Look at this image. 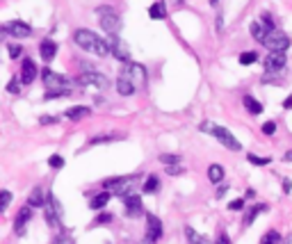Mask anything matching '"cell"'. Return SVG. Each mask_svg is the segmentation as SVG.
<instances>
[{
    "instance_id": "6da1fadb",
    "label": "cell",
    "mask_w": 292,
    "mask_h": 244,
    "mask_svg": "<svg viewBox=\"0 0 292 244\" xmlns=\"http://www.w3.org/2000/svg\"><path fill=\"white\" fill-rule=\"evenodd\" d=\"M75 44L80 46L83 51L87 52H94V55H98V57H103V55H107V51H110V46H107V41H103V39L98 37L96 32H91V30H75Z\"/></svg>"
},
{
    "instance_id": "7a4b0ae2",
    "label": "cell",
    "mask_w": 292,
    "mask_h": 244,
    "mask_svg": "<svg viewBox=\"0 0 292 244\" xmlns=\"http://www.w3.org/2000/svg\"><path fill=\"white\" fill-rule=\"evenodd\" d=\"M201 130L203 133H210L212 137L217 141H222L226 148H231V151H240L242 148V144L238 141V137L228 130V128H224V126H217V123H212V121H203L201 123Z\"/></svg>"
},
{
    "instance_id": "3957f363",
    "label": "cell",
    "mask_w": 292,
    "mask_h": 244,
    "mask_svg": "<svg viewBox=\"0 0 292 244\" xmlns=\"http://www.w3.org/2000/svg\"><path fill=\"white\" fill-rule=\"evenodd\" d=\"M98 21H101V28H103L107 35H119L121 18H119V14H117L112 7H107V5L98 7Z\"/></svg>"
},
{
    "instance_id": "277c9868",
    "label": "cell",
    "mask_w": 292,
    "mask_h": 244,
    "mask_svg": "<svg viewBox=\"0 0 292 244\" xmlns=\"http://www.w3.org/2000/svg\"><path fill=\"white\" fill-rule=\"evenodd\" d=\"M262 46L265 48H270V51H276V52H283L288 46H290V39H288V35L285 32H281V30L272 28L270 32H267V37L262 39Z\"/></svg>"
},
{
    "instance_id": "5b68a950",
    "label": "cell",
    "mask_w": 292,
    "mask_h": 244,
    "mask_svg": "<svg viewBox=\"0 0 292 244\" xmlns=\"http://www.w3.org/2000/svg\"><path fill=\"white\" fill-rule=\"evenodd\" d=\"M44 212H46V222H48V226H52V228H62V208H60V201L55 199L52 194H48V203H46Z\"/></svg>"
},
{
    "instance_id": "8992f818",
    "label": "cell",
    "mask_w": 292,
    "mask_h": 244,
    "mask_svg": "<svg viewBox=\"0 0 292 244\" xmlns=\"http://www.w3.org/2000/svg\"><path fill=\"white\" fill-rule=\"evenodd\" d=\"M107 46H110V52H112V55L119 59V62H123V64H128V62H130V51H128V44H126V41H121L117 35H110V37H107Z\"/></svg>"
},
{
    "instance_id": "52a82bcc",
    "label": "cell",
    "mask_w": 292,
    "mask_h": 244,
    "mask_svg": "<svg viewBox=\"0 0 292 244\" xmlns=\"http://www.w3.org/2000/svg\"><path fill=\"white\" fill-rule=\"evenodd\" d=\"M78 85L80 87H96V89H105L110 82L103 73H96V71H85L83 75H78Z\"/></svg>"
},
{
    "instance_id": "ba28073f",
    "label": "cell",
    "mask_w": 292,
    "mask_h": 244,
    "mask_svg": "<svg viewBox=\"0 0 292 244\" xmlns=\"http://www.w3.org/2000/svg\"><path fill=\"white\" fill-rule=\"evenodd\" d=\"M137 178H139V176H121V178H112V180H105L103 187H105V190H114L117 194H123V196H126V190H130V187L135 185Z\"/></svg>"
},
{
    "instance_id": "9c48e42d",
    "label": "cell",
    "mask_w": 292,
    "mask_h": 244,
    "mask_svg": "<svg viewBox=\"0 0 292 244\" xmlns=\"http://www.w3.org/2000/svg\"><path fill=\"white\" fill-rule=\"evenodd\" d=\"M2 32H5V35H12V37H16V39H25L32 35V28L23 21H9L2 25Z\"/></svg>"
},
{
    "instance_id": "30bf717a",
    "label": "cell",
    "mask_w": 292,
    "mask_h": 244,
    "mask_svg": "<svg viewBox=\"0 0 292 244\" xmlns=\"http://www.w3.org/2000/svg\"><path fill=\"white\" fill-rule=\"evenodd\" d=\"M123 212H126V217H130V219L139 217L144 212L142 210V199H139L137 194H128L126 199H123Z\"/></svg>"
},
{
    "instance_id": "8fae6325",
    "label": "cell",
    "mask_w": 292,
    "mask_h": 244,
    "mask_svg": "<svg viewBox=\"0 0 292 244\" xmlns=\"http://www.w3.org/2000/svg\"><path fill=\"white\" fill-rule=\"evenodd\" d=\"M121 75L130 78L135 85H144V82H146V69L139 67V64H135V62H128L126 67H123V73Z\"/></svg>"
},
{
    "instance_id": "7c38bea8",
    "label": "cell",
    "mask_w": 292,
    "mask_h": 244,
    "mask_svg": "<svg viewBox=\"0 0 292 244\" xmlns=\"http://www.w3.org/2000/svg\"><path fill=\"white\" fill-rule=\"evenodd\" d=\"M285 55L283 52H276V51H270V55L265 57V69H267V73H276L281 69L285 67Z\"/></svg>"
},
{
    "instance_id": "4fadbf2b",
    "label": "cell",
    "mask_w": 292,
    "mask_h": 244,
    "mask_svg": "<svg viewBox=\"0 0 292 244\" xmlns=\"http://www.w3.org/2000/svg\"><path fill=\"white\" fill-rule=\"evenodd\" d=\"M146 237H149L151 242H157L162 237V222L155 215L146 217Z\"/></svg>"
},
{
    "instance_id": "5bb4252c",
    "label": "cell",
    "mask_w": 292,
    "mask_h": 244,
    "mask_svg": "<svg viewBox=\"0 0 292 244\" xmlns=\"http://www.w3.org/2000/svg\"><path fill=\"white\" fill-rule=\"evenodd\" d=\"M37 80V64L32 59H23L21 64V82L23 85H30Z\"/></svg>"
},
{
    "instance_id": "9a60e30c",
    "label": "cell",
    "mask_w": 292,
    "mask_h": 244,
    "mask_svg": "<svg viewBox=\"0 0 292 244\" xmlns=\"http://www.w3.org/2000/svg\"><path fill=\"white\" fill-rule=\"evenodd\" d=\"M30 217H32V206L21 208V212H18V217H16V222H14L16 235H25V224L30 222Z\"/></svg>"
},
{
    "instance_id": "2e32d148",
    "label": "cell",
    "mask_w": 292,
    "mask_h": 244,
    "mask_svg": "<svg viewBox=\"0 0 292 244\" xmlns=\"http://www.w3.org/2000/svg\"><path fill=\"white\" fill-rule=\"evenodd\" d=\"M41 78H44V82H46V87H62V85H67V78L64 75H60V73H52L51 69H44V73H41Z\"/></svg>"
},
{
    "instance_id": "e0dca14e",
    "label": "cell",
    "mask_w": 292,
    "mask_h": 244,
    "mask_svg": "<svg viewBox=\"0 0 292 244\" xmlns=\"http://www.w3.org/2000/svg\"><path fill=\"white\" fill-rule=\"evenodd\" d=\"M39 52H41V57H44L46 62H51V59L57 55V44H55L52 39H44V41L39 44Z\"/></svg>"
},
{
    "instance_id": "ac0fdd59",
    "label": "cell",
    "mask_w": 292,
    "mask_h": 244,
    "mask_svg": "<svg viewBox=\"0 0 292 244\" xmlns=\"http://www.w3.org/2000/svg\"><path fill=\"white\" fill-rule=\"evenodd\" d=\"M89 114H91V110L87 105H75V107H69V110L64 112V117L71 119V121H80V119L89 117Z\"/></svg>"
},
{
    "instance_id": "d6986e66",
    "label": "cell",
    "mask_w": 292,
    "mask_h": 244,
    "mask_svg": "<svg viewBox=\"0 0 292 244\" xmlns=\"http://www.w3.org/2000/svg\"><path fill=\"white\" fill-rule=\"evenodd\" d=\"M46 203H48V196L44 194V190H41V187H34L30 192V196H28V206L41 208V206H46Z\"/></svg>"
},
{
    "instance_id": "ffe728a7",
    "label": "cell",
    "mask_w": 292,
    "mask_h": 244,
    "mask_svg": "<svg viewBox=\"0 0 292 244\" xmlns=\"http://www.w3.org/2000/svg\"><path fill=\"white\" fill-rule=\"evenodd\" d=\"M270 25H265V23H260V21H254L251 25H249V32H251V37L254 39H258V41H262V39L267 37V32H270Z\"/></svg>"
},
{
    "instance_id": "44dd1931",
    "label": "cell",
    "mask_w": 292,
    "mask_h": 244,
    "mask_svg": "<svg viewBox=\"0 0 292 244\" xmlns=\"http://www.w3.org/2000/svg\"><path fill=\"white\" fill-rule=\"evenodd\" d=\"M117 91H119L121 96H130V94H135V82L126 78V75H121L119 80H117Z\"/></svg>"
},
{
    "instance_id": "7402d4cb",
    "label": "cell",
    "mask_w": 292,
    "mask_h": 244,
    "mask_svg": "<svg viewBox=\"0 0 292 244\" xmlns=\"http://www.w3.org/2000/svg\"><path fill=\"white\" fill-rule=\"evenodd\" d=\"M265 210H267V206H265V203H256V206H251L247 210V215H244V226H251V224L256 222V217L262 215Z\"/></svg>"
},
{
    "instance_id": "603a6c76",
    "label": "cell",
    "mask_w": 292,
    "mask_h": 244,
    "mask_svg": "<svg viewBox=\"0 0 292 244\" xmlns=\"http://www.w3.org/2000/svg\"><path fill=\"white\" fill-rule=\"evenodd\" d=\"M117 139H123V135L121 133H103V135H96V137H91L89 139V146H96V144H105V141H117Z\"/></svg>"
},
{
    "instance_id": "cb8c5ba5",
    "label": "cell",
    "mask_w": 292,
    "mask_h": 244,
    "mask_svg": "<svg viewBox=\"0 0 292 244\" xmlns=\"http://www.w3.org/2000/svg\"><path fill=\"white\" fill-rule=\"evenodd\" d=\"M224 167L222 164H210L208 167V180L210 183H217L219 185V180H224Z\"/></svg>"
},
{
    "instance_id": "d4e9b609",
    "label": "cell",
    "mask_w": 292,
    "mask_h": 244,
    "mask_svg": "<svg viewBox=\"0 0 292 244\" xmlns=\"http://www.w3.org/2000/svg\"><path fill=\"white\" fill-rule=\"evenodd\" d=\"M185 235H188V242L189 244H210V240L206 235H199L192 226H185Z\"/></svg>"
},
{
    "instance_id": "484cf974",
    "label": "cell",
    "mask_w": 292,
    "mask_h": 244,
    "mask_svg": "<svg viewBox=\"0 0 292 244\" xmlns=\"http://www.w3.org/2000/svg\"><path fill=\"white\" fill-rule=\"evenodd\" d=\"M242 103H244V107H247L249 114H254V117L262 112V105L258 103V101H256L254 96H244V98H242Z\"/></svg>"
},
{
    "instance_id": "4316f807",
    "label": "cell",
    "mask_w": 292,
    "mask_h": 244,
    "mask_svg": "<svg viewBox=\"0 0 292 244\" xmlns=\"http://www.w3.org/2000/svg\"><path fill=\"white\" fill-rule=\"evenodd\" d=\"M149 16L151 18H155V21H160V18H167V7L165 2H153L149 9Z\"/></svg>"
},
{
    "instance_id": "83f0119b",
    "label": "cell",
    "mask_w": 292,
    "mask_h": 244,
    "mask_svg": "<svg viewBox=\"0 0 292 244\" xmlns=\"http://www.w3.org/2000/svg\"><path fill=\"white\" fill-rule=\"evenodd\" d=\"M110 203V192H101L98 196H94L89 203V208H94V210H101V208H105Z\"/></svg>"
},
{
    "instance_id": "f1b7e54d",
    "label": "cell",
    "mask_w": 292,
    "mask_h": 244,
    "mask_svg": "<svg viewBox=\"0 0 292 244\" xmlns=\"http://www.w3.org/2000/svg\"><path fill=\"white\" fill-rule=\"evenodd\" d=\"M258 244H281V235H278V230H267L265 235L260 237V242Z\"/></svg>"
},
{
    "instance_id": "f546056e",
    "label": "cell",
    "mask_w": 292,
    "mask_h": 244,
    "mask_svg": "<svg viewBox=\"0 0 292 244\" xmlns=\"http://www.w3.org/2000/svg\"><path fill=\"white\" fill-rule=\"evenodd\" d=\"M157 187H160V180H157L155 176H149L146 178V183H144V194H155L157 192Z\"/></svg>"
},
{
    "instance_id": "4dcf8cb0",
    "label": "cell",
    "mask_w": 292,
    "mask_h": 244,
    "mask_svg": "<svg viewBox=\"0 0 292 244\" xmlns=\"http://www.w3.org/2000/svg\"><path fill=\"white\" fill-rule=\"evenodd\" d=\"M254 62H258V52L256 51H247L240 55V64L242 67H249V64H254Z\"/></svg>"
},
{
    "instance_id": "1f68e13d",
    "label": "cell",
    "mask_w": 292,
    "mask_h": 244,
    "mask_svg": "<svg viewBox=\"0 0 292 244\" xmlns=\"http://www.w3.org/2000/svg\"><path fill=\"white\" fill-rule=\"evenodd\" d=\"M157 160H160L162 164H167V167H172V164H178L180 160H183V157L176 156V153H162V156L157 157Z\"/></svg>"
},
{
    "instance_id": "d6a6232c",
    "label": "cell",
    "mask_w": 292,
    "mask_h": 244,
    "mask_svg": "<svg viewBox=\"0 0 292 244\" xmlns=\"http://www.w3.org/2000/svg\"><path fill=\"white\" fill-rule=\"evenodd\" d=\"M69 96V89H51V91H46L44 101H55V98H67Z\"/></svg>"
},
{
    "instance_id": "836d02e7",
    "label": "cell",
    "mask_w": 292,
    "mask_h": 244,
    "mask_svg": "<svg viewBox=\"0 0 292 244\" xmlns=\"http://www.w3.org/2000/svg\"><path fill=\"white\" fill-rule=\"evenodd\" d=\"M48 164H51L52 169H62V167H64V157L62 156H51L48 157Z\"/></svg>"
},
{
    "instance_id": "e575fe53",
    "label": "cell",
    "mask_w": 292,
    "mask_h": 244,
    "mask_svg": "<svg viewBox=\"0 0 292 244\" xmlns=\"http://www.w3.org/2000/svg\"><path fill=\"white\" fill-rule=\"evenodd\" d=\"M39 123H41V126H51V123H60V117H52V114H44V117L39 119Z\"/></svg>"
},
{
    "instance_id": "d590c367",
    "label": "cell",
    "mask_w": 292,
    "mask_h": 244,
    "mask_svg": "<svg viewBox=\"0 0 292 244\" xmlns=\"http://www.w3.org/2000/svg\"><path fill=\"white\" fill-rule=\"evenodd\" d=\"M247 160L251 164H260V167H262V164H270V157H258V156H254V153H249Z\"/></svg>"
},
{
    "instance_id": "8d00e7d4",
    "label": "cell",
    "mask_w": 292,
    "mask_h": 244,
    "mask_svg": "<svg viewBox=\"0 0 292 244\" xmlns=\"http://www.w3.org/2000/svg\"><path fill=\"white\" fill-rule=\"evenodd\" d=\"M112 219H114L112 212H103V215L96 217V222H94V224H96V226H101V224H112Z\"/></svg>"
},
{
    "instance_id": "74e56055",
    "label": "cell",
    "mask_w": 292,
    "mask_h": 244,
    "mask_svg": "<svg viewBox=\"0 0 292 244\" xmlns=\"http://www.w3.org/2000/svg\"><path fill=\"white\" fill-rule=\"evenodd\" d=\"M7 91L9 94H18V91H21V82H18V78H12V80H9Z\"/></svg>"
},
{
    "instance_id": "f35d334b",
    "label": "cell",
    "mask_w": 292,
    "mask_h": 244,
    "mask_svg": "<svg viewBox=\"0 0 292 244\" xmlns=\"http://www.w3.org/2000/svg\"><path fill=\"white\" fill-rule=\"evenodd\" d=\"M7 51H9V57L16 59V57H18V55L23 52V48H21L18 44H9V46H7Z\"/></svg>"
},
{
    "instance_id": "ab89813d",
    "label": "cell",
    "mask_w": 292,
    "mask_h": 244,
    "mask_svg": "<svg viewBox=\"0 0 292 244\" xmlns=\"http://www.w3.org/2000/svg\"><path fill=\"white\" fill-rule=\"evenodd\" d=\"M228 210H233V212H240V210H244V201L242 199H235L228 203Z\"/></svg>"
},
{
    "instance_id": "60d3db41",
    "label": "cell",
    "mask_w": 292,
    "mask_h": 244,
    "mask_svg": "<svg viewBox=\"0 0 292 244\" xmlns=\"http://www.w3.org/2000/svg\"><path fill=\"white\" fill-rule=\"evenodd\" d=\"M9 201H12V194H9V190H2V201H0V210H7Z\"/></svg>"
},
{
    "instance_id": "b9f144b4",
    "label": "cell",
    "mask_w": 292,
    "mask_h": 244,
    "mask_svg": "<svg viewBox=\"0 0 292 244\" xmlns=\"http://www.w3.org/2000/svg\"><path fill=\"white\" fill-rule=\"evenodd\" d=\"M262 133H265V135H274V133H276V123H274V121L262 123Z\"/></svg>"
},
{
    "instance_id": "7bdbcfd3",
    "label": "cell",
    "mask_w": 292,
    "mask_h": 244,
    "mask_svg": "<svg viewBox=\"0 0 292 244\" xmlns=\"http://www.w3.org/2000/svg\"><path fill=\"white\" fill-rule=\"evenodd\" d=\"M183 167H178V164H172V167H169V169H167V174H169V176H178V174H183Z\"/></svg>"
},
{
    "instance_id": "ee69618b",
    "label": "cell",
    "mask_w": 292,
    "mask_h": 244,
    "mask_svg": "<svg viewBox=\"0 0 292 244\" xmlns=\"http://www.w3.org/2000/svg\"><path fill=\"white\" fill-rule=\"evenodd\" d=\"M55 244H75V242H73V240H71L69 235H60L57 240H55Z\"/></svg>"
},
{
    "instance_id": "f6af8a7d",
    "label": "cell",
    "mask_w": 292,
    "mask_h": 244,
    "mask_svg": "<svg viewBox=\"0 0 292 244\" xmlns=\"http://www.w3.org/2000/svg\"><path fill=\"white\" fill-rule=\"evenodd\" d=\"M224 30V16H222V12L217 14V32H222Z\"/></svg>"
},
{
    "instance_id": "bcb514c9",
    "label": "cell",
    "mask_w": 292,
    "mask_h": 244,
    "mask_svg": "<svg viewBox=\"0 0 292 244\" xmlns=\"http://www.w3.org/2000/svg\"><path fill=\"white\" fill-rule=\"evenodd\" d=\"M283 192H285V194H290V192H292V183L288 180V178H283Z\"/></svg>"
},
{
    "instance_id": "7dc6e473",
    "label": "cell",
    "mask_w": 292,
    "mask_h": 244,
    "mask_svg": "<svg viewBox=\"0 0 292 244\" xmlns=\"http://www.w3.org/2000/svg\"><path fill=\"white\" fill-rule=\"evenodd\" d=\"M226 192H228V187H226V185H222V187H219V190H217V199H222V196H226Z\"/></svg>"
},
{
    "instance_id": "c3c4849f",
    "label": "cell",
    "mask_w": 292,
    "mask_h": 244,
    "mask_svg": "<svg viewBox=\"0 0 292 244\" xmlns=\"http://www.w3.org/2000/svg\"><path fill=\"white\" fill-rule=\"evenodd\" d=\"M217 244H231V240H228V235H219V240H217Z\"/></svg>"
},
{
    "instance_id": "681fc988",
    "label": "cell",
    "mask_w": 292,
    "mask_h": 244,
    "mask_svg": "<svg viewBox=\"0 0 292 244\" xmlns=\"http://www.w3.org/2000/svg\"><path fill=\"white\" fill-rule=\"evenodd\" d=\"M283 107H285V110H292V96H288L283 101Z\"/></svg>"
},
{
    "instance_id": "f907efd6",
    "label": "cell",
    "mask_w": 292,
    "mask_h": 244,
    "mask_svg": "<svg viewBox=\"0 0 292 244\" xmlns=\"http://www.w3.org/2000/svg\"><path fill=\"white\" fill-rule=\"evenodd\" d=\"M283 160H285V162H292V151H288V153H285Z\"/></svg>"
},
{
    "instance_id": "816d5d0a",
    "label": "cell",
    "mask_w": 292,
    "mask_h": 244,
    "mask_svg": "<svg viewBox=\"0 0 292 244\" xmlns=\"http://www.w3.org/2000/svg\"><path fill=\"white\" fill-rule=\"evenodd\" d=\"M283 244H292V233H290V235H288V237H285V240H283Z\"/></svg>"
},
{
    "instance_id": "f5cc1de1",
    "label": "cell",
    "mask_w": 292,
    "mask_h": 244,
    "mask_svg": "<svg viewBox=\"0 0 292 244\" xmlns=\"http://www.w3.org/2000/svg\"><path fill=\"white\" fill-rule=\"evenodd\" d=\"M137 244H153V242H151V240H149V237H144V240H142V242H137Z\"/></svg>"
},
{
    "instance_id": "db71d44e",
    "label": "cell",
    "mask_w": 292,
    "mask_h": 244,
    "mask_svg": "<svg viewBox=\"0 0 292 244\" xmlns=\"http://www.w3.org/2000/svg\"><path fill=\"white\" fill-rule=\"evenodd\" d=\"M217 2H219V0H210V5H217Z\"/></svg>"
}]
</instances>
